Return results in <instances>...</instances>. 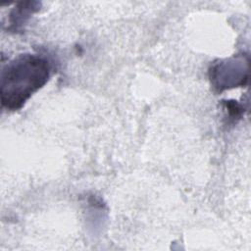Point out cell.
<instances>
[{
    "label": "cell",
    "mask_w": 251,
    "mask_h": 251,
    "mask_svg": "<svg viewBox=\"0 0 251 251\" xmlns=\"http://www.w3.org/2000/svg\"><path fill=\"white\" fill-rule=\"evenodd\" d=\"M247 62H243V59H235V61L229 60L215 65L210 70V78L213 85L222 91L226 88L236 87L243 85L244 80L248 78V66Z\"/></svg>",
    "instance_id": "2"
},
{
    "label": "cell",
    "mask_w": 251,
    "mask_h": 251,
    "mask_svg": "<svg viewBox=\"0 0 251 251\" xmlns=\"http://www.w3.org/2000/svg\"><path fill=\"white\" fill-rule=\"evenodd\" d=\"M50 65L38 55L23 54L10 61L1 73V104L15 111L48 81Z\"/></svg>",
    "instance_id": "1"
},
{
    "label": "cell",
    "mask_w": 251,
    "mask_h": 251,
    "mask_svg": "<svg viewBox=\"0 0 251 251\" xmlns=\"http://www.w3.org/2000/svg\"><path fill=\"white\" fill-rule=\"evenodd\" d=\"M37 2H20L17 4L15 9L10 15V28L18 30L32 15L36 10H38Z\"/></svg>",
    "instance_id": "3"
}]
</instances>
